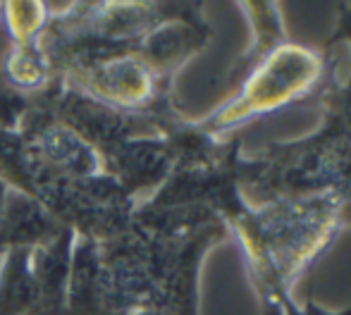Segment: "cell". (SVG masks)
<instances>
[{
  "label": "cell",
  "mask_w": 351,
  "mask_h": 315,
  "mask_svg": "<svg viewBox=\"0 0 351 315\" xmlns=\"http://www.w3.org/2000/svg\"><path fill=\"white\" fill-rule=\"evenodd\" d=\"M282 315H351V306L347 308V311H328V308L318 306L313 299H306V303L301 308L291 301L289 306L282 311Z\"/></svg>",
  "instance_id": "cell-5"
},
{
  "label": "cell",
  "mask_w": 351,
  "mask_h": 315,
  "mask_svg": "<svg viewBox=\"0 0 351 315\" xmlns=\"http://www.w3.org/2000/svg\"><path fill=\"white\" fill-rule=\"evenodd\" d=\"M337 29H335V34L328 38V43L325 46H335V43H342L347 41L351 43V3H339L337 5Z\"/></svg>",
  "instance_id": "cell-4"
},
{
  "label": "cell",
  "mask_w": 351,
  "mask_h": 315,
  "mask_svg": "<svg viewBox=\"0 0 351 315\" xmlns=\"http://www.w3.org/2000/svg\"><path fill=\"white\" fill-rule=\"evenodd\" d=\"M208 205L239 241L263 315H282L294 301V284L351 229L347 205L330 194L246 203L237 189V165L210 191Z\"/></svg>",
  "instance_id": "cell-1"
},
{
  "label": "cell",
  "mask_w": 351,
  "mask_h": 315,
  "mask_svg": "<svg viewBox=\"0 0 351 315\" xmlns=\"http://www.w3.org/2000/svg\"><path fill=\"white\" fill-rule=\"evenodd\" d=\"M313 105L323 127L296 141H273L254 158L237 160V189L246 203L330 194L351 220V72L342 75L337 58Z\"/></svg>",
  "instance_id": "cell-2"
},
{
  "label": "cell",
  "mask_w": 351,
  "mask_h": 315,
  "mask_svg": "<svg viewBox=\"0 0 351 315\" xmlns=\"http://www.w3.org/2000/svg\"><path fill=\"white\" fill-rule=\"evenodd\" d=\"M335 53L296 43H280L237 79V88L215 112L201 120V129L213 139H230L241 125L296 105H313L325 84Z\"/></svg>",
  "instance_id": "cell-3"
}]
</instances>
